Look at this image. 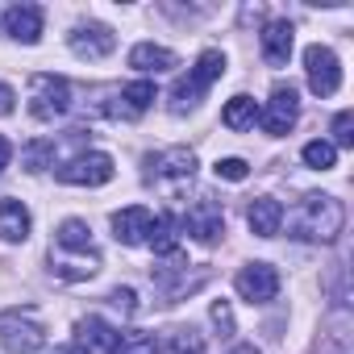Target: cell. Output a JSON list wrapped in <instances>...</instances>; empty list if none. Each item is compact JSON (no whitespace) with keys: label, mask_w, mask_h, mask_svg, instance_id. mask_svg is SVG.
I'll return each mask as SVG.
<instances>
[{"label":"cell","mask_w":354,"mask_h":354,"mask_svg":"<svg viewBox=\"0 0 354 354\" xmlns=\"http://www.w3.org/2000/svg\"><path fill=\"white\" fill-rule=\"evenodd\" d=\"M13 109H17V92L9 84H0V117H9Z\"/></svg>","instance_id":"f546056e"},{"label":"cell","mask_w":354,"mask_h":354,"mask_svg":"<svg viewBox=\"0 0 354 354\" xmlns=\"http://www.w3.org/2000/svg\"><path fill=\"white\" fill-rule=\"evenodd\" d=\"M246 225H250V234H259V238H275V234L283 230V205H279L275 196H259V201H250V209H246Z\"/></svg>","instance_id":"2e32d148"},{"label":"cell","mask_w":354,"mask_h":354,"mask_svg":"<svg viewBox=\"0 0 354 354\" xmlns=\"http://www.w3.org/2000/svg\"><path fill=\"white\" fill-rule=\"evenodd\" d=\"M9 162H13V142H9L5 133H0V171H5Z\"/></svg>","instance_id":"1f68e13d"},{"label":"cell","mask_w":354,"mask_h":354,"mask_svg":"<svg viewBox=\"0 0 354 354\" xmlns=\"http://www.w3.org/2000/svg\"><path fill=\"white\" fill-rule=\"evenodd\" d=\"M225 354H259V350H254V346H250V342H238V346H230V350H225Z\"/></svg>","instance_id":"d6a6232c"},{"label":"cell","mask_w":354,"mask_h":354,"mask_svg":"<svg viewBox=\"0 0 354 354\" xmlns=\"http://www.w3.org/2000/svg\"><path fill=\"white\" fill-rule=\"evenodd\" d=\"M158 354H205V342H201L196 329H175V333L158 346Z\"/></svg>","instance_id":"d4e9b609"},{"label":"cell","mask_w":354,"mask_h":354,"mask_svg":"<svg viewBox=\"0 0 354 354\" xmlns=\"http://www.w3.org/2000/svg\"><path fill=\"white\" fill-rule=\"evenodd\" d=\"M55 175H59V184H71V188H100L117 175V167H113V158L104 150H84V154L59 162Z\"/></svg>","instance_id":"277c9868"},{"label":"cell","mask_w":354,"mask_h":354,"mask_svg":"<svg viewBox=\"0 0 354 354\" xmlns=\"http://www.w3.org/2000/svg\"><path fill=\"white\" fill-rule=\"evenodd\" d=\"M5 34L21 46H34L42 42V9L38 5H13L5 13Z\"/></svg>","instance_id":"9a60e30c"},{"label":"cell","mask_w":354,"mask_h":354,"mask_svg":"<svg viewBox=\"0 0 354 354\" xmlns=\"http://www.w3.org/2000/svg\"><path fill=\"white\" fill-rule=\"evenodd\" d=\"M296 121H300V96H296V88L288 84H279L275 92H271V100L259 109V125L271 133V138H283V133H292L296 129Z\"/></svg>","instance_id":"52a82bcc"},{"label":"cell","mask_w":354,"mask_h":354,"mask_svg":"<svg viewBox=\"0 0 354 354\" xmlns=\"http://www.w3.org/2000/svg\"><path fill=\"white\" fill-rule=\"evenodd\" d=\"M150 225H154V213L142 209V205H129V209L113 213V234H117L121 246H146Z\"/></svg>","instance_id":"4fadbf2b"},{"label":"cell","mask_w":354,"mask_h":354,"mask_svg":"<svg viewBox=\"0 0 354 354\" xmlns=\"http://www.w3.org/2000/svg\"><path fill=\"white\" fill-rule=\"evenodd\" d=\"M55 246H59V250H75V254H88V259H96L92 230H88V221H80V217H67V221L55 230Z\"/></svg>","instance_id":"d6986e66"},{"label":"cell","mask_w":354,"mask_h":354,"mask_svg":"<svg viewBox=\"0 0 354 354\" xmlns=\"http://www.w3.org/2000/svg\"><path fill=\"white\" fill-rule=\"evenodd\" d=\"M0 346L9 354H38L46 346V329L30 313H5L0 317Z\"/></svg>","instance_id":"8992f818"},{"label":"cell","mask_w":354,"mask_h":354,"mask_svg":"<svg viewBox=\"0 0 354 354\" xmlns=\"http://www.w3.org/2000/svg\"><path fill=\"white\" fill-rule=\"evenodd\" d=\"M221 75H225V55H221V50H205V55L188 67V75L171 88V113H188V109H196L201 96H205Z\"/></svg>","instance_id":"7a4b0ae2"},{"label":"cell","mask_w":354,"mask_h":354,"mask_svg":"<svg viewBox=\"0 0 354 354\" xmlns=\"http://www.w3.org/2000/svg\"><path fill=\"white\" fill-rule=\"evenodd\" d=\"M34 230V217L21 201H0V242H26Z\"/></svg>","instance_id":"e0dca14e"},{"label":"cell","mask_w":354,"mask_h":354,"mask_svg":"<svg viewBox=\"0 0 354 354\" xmlns=\"http://www.w3.org/2000/svg\"><path fill=\"white\" fill-rule=\"evenodd\" d=\"M184 234H192L201 246L221 242V238H225V213H221V205H217L213 196L192 201V205H188V213H184Z\"/></svg>","instance_id":"9c48e42d"},{"label":"cell","mask_w":354,"mask_h":354,"mask_svg":"<svg viewBox=\"0 0 354 354\" xmlns=\"http://www.w3.org/2000/svg\"><path fill=\"white\" fill-rule=\"evenodd\" d=\"M67 109H71V84H67L63 75L42 71V75L30 80V117L55 121V117H63Z\"/></svg>","instance_id":"5b68a950"},{"label":"cell","mask_w":354,"mask_h":354,"mask_svg":"<svg viewBox=\"0 0 354 354\" xmlns=\"http://www.w3.org/2000/svg\"><path fill=\"white\" fill-rule=\"evenodd\" d=\"M113 354H158V337L146 333V329H129V333L117 337Z\"/></svg>","instance_id":"cb8c5ba5"},{"label":"cell","mask_w":354,"mask_h":354,"mask_svg":"<svg viewBox=\"0 0 354 354\" xmlns=\"http://www.w3.org/2000/svg\"><path fill=\"white\" fill-rule=\"evenodd\" d=\"M213 171H217V180H230V184H242L246 175H250L246 158H217V162H213Z\"/></svg>","instance_id":"83f0119b"},{"label":"cell","mask_w":354,"mask_h":354,"mask_svg":"<svg viewBox=\"0 0 354 354\" xmlns=\"http://www.w3.org/2000/svg\"><path fill=\"white\" fill-rule=\"evenodd\" d=\"M154 100H158L154 84H150V80H133V84L121 88V109H117V117H142Z\"/></svg>","instance_id":"ffe728a7"},{"label":"cell","mask_w":354,"mask_h":354,"mask_svg":"<svg viewBox=\"0 0 354 354\" xmlns=\"http://www.w3.org/2000/svg\"><path fill=\"white\" fill-rule=\"evenodd\" d=\"M304 75H308L313 96H333V92L342 88V63H337V55H333L329 46H321V42H313V46L304 50Z\"/></svg>","instance_id":"ba28073f"},{"label":"cell","mask_w":354,"mask_h":354,"mask_svg":"<svg viewBox=\"0 0 354 354\" xmlns=\"http://www.w3.org/2000/svg\"><path fill=\"white\" fill-rule=\"evenodd\" d=\"M259 46H263V59H267L271 67H288L292 46H296V30H292V21H267L263 34H259Z\"/></svg>","instance_id":"5bb4252c"},{"label":"cell","mask_w":354,"mask_h":354,"mask_svg":"<svg viewBox=\"0 0 354 354\" xmlns=\"http://www.w3.org/2000/svg\"><path fill=\"white\" fill-rule=\"evenodd\" d=\"M59 354H80V350H75V346H67V350H59Z\"/></svg>","instance_id":"836d02e7"},{"label":"cell","mask_w":354,"mask_h":354,"mask_svg":"<svg viewBox=\"0 0 354 354\" xmlns=\"http://www.w3.org/2000/svg\"><path fill=\"white\" fill-rule=\"evenodd\" d=\"M254 121H259V104H254L250 96L225 100V109H221V125H225V129L242 133V129H254Z\"/></svg>","instance_id":"44dd1931"},{"label":"cell","mask_w":354,"mask_h":354,"mask_svg":"<svg viewBox=\"0 0 354 354\" xmlns=\"http://www.w3.org/2000/svg\"><path fill=\"white\" fill-rule=\"evenodd\" d=\"M67 46H71V55H80V59H104V55L117 50V38H113V30L100 26V21H80V26L67 34Z\"/></svg>","instance_id":"8fae6325"},{"label":"cell","mask_w":354,"mask_h":354,"mask_svg":"<svg viewBox=\"0 0 354 354\" xmlns=\"http://www.w3.org/2000/svg\"><path fill=\"white\" fill-rule=\"evenodd\" d=\"M209 317H213V321H217V325H221L225 333L234 329V313H230V304H225V300H217V304L209 308Z\"/></svg>","instance_id":"f1b7e54d"},{"label":"cell","mask_w":354,"mask_h":354,"mask_svg":"<svg viewBox=\"0 0 354 354\" xmlns=\"http://www.w3.org/2000/svg\"><path fill=\"white\" fill-rule=\"evenodd\" d=\"M129 67L142 71V75H154V71H171V67H180V59H175V50L167 46H154V42H138L129 50Z\"/></svg>","instance_id":"ac0fdd59"},{"label":"cell","mask_w":354,"mask_h":354,"mask_svg":"<svg viewBox=\"0 0 354 354\" xmlns=\"http://www.w3.org/2000/svg\"><path fill=\"white\" fill-rule=\"evenodd\" d=\"M180 225H175V217H154V225H150V246H154V254H180V234H175Z\"/></svg>","instance_id":"7402d4cb"},{"label":"cell","mask_w":354,"mask_h":354,"mask_svg":"<svg viewBox=\"0 0 354 354\" xmlns=\"http://www.w3.org/2000/svg\"><path fill=\"white\" fill-rule=\"evenodd\" d=\"M234 292L250 304H267L279 296V271L271 263H246L238 275H234Z\"/></svg>","instance_id":"30bf717a"},{"label":"cell","mask_w":354,"mask_h":354,"mask_svg":"<svg viewBox=\"0 0 354 354\" xmlns=\"http://www.w3.org/2000/svg\"><path fill=\"white\" fill-rule=\"evenodd\" d=\"M283 221L296 242H333L346 225V209L329 192H308V196H300V205L292 213L283 209Z\"/></svg>","instance_id":"6da1fadb"},{"label":"cell","mask_w":354,"mask_h":354,"mask_svg":"<svg viewBox=\"0 0 354 354\" xmlns=\"http://www.w3.org/2000/svg\"><path fill=\"white\" fill-rule=\"evenodd\" d=\"M146 167H150L146 175H150L158 188L175 192V188L192 184V175H196V150H188V146H167V150L150 154V158H146Z\"/></svg>","instance_id":"3957f363"},{"label":"cell","mask_w":354,"mask_h":354,"mask_svg":"<svg viewBox=\"0 0 354 354\" xmlns=\"http://www.w3.org/2000/svg\"><path fill=\"white\" fill-rule=\"evenodd\" d=\"M113 304H117L121 313H133V292H129V288H117V292H113Z\"/></svg>","instance_id":"4dcf8cb0"},{"label":"cell","mask_w":354,"mask_h":354,"mask_svg":"<svg viewBox=\"0 0 354 354\" xmlns=\"http://www.w3.org/2000/svg\"><path fill=\"white\" fill-rule=\"evenodd\" d=\"M300 158H304V167H313V171H329V167L337 162V150H333L329 138H313V142H304Z\"/></svg>","instance_id":"603a6c76"},{"label":"cell","mask_w":354,"mask_h":354,"mask_svg":"<svg viewBox=\"0 0 354 354\" xmlns=\"http://www.w3.org/2000/svg\"><path fill=\"white\" fill-rule=\"evenodd\" d=\"M333 150H342V146H354V113L350 109H342L337 117H333Z\"/></svg>","instance_id":"4316f807"},{"label":"cell","mask_w":354,"mask_h":354,"mask_svg":"<svg viewBox=\"0 0 354 354\" xmlns=\"http://www.w3.org/2000/svg\"><path fill=\"white\" fill-rule=\"evenodd\" d=\"M117 337H121V329H113L104 317H84L75 325V350L80 354H113Z\"/></svg>","instance_id":"7c38bea8"},{"label":"cell","mask_w":354,"mask_h":354,"mask_svg":"<svg viewBox=\"0 0 354 354\" xmlns=\"http://www.w3.org/2000/svg\"><path fill=\"white\" fill-rule=\"evenodd\" d=\"M21 162H26V171H46L55 162V142H30L21 150Z\"/></svg>","instance_id":"484cf974"}]
</instances>
